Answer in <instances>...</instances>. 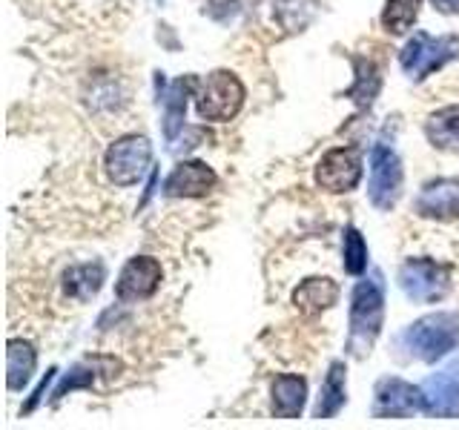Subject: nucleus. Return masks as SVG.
<instances>
[{"label":"nucleus","mask_w":459,"mask_h":430,"mask_svg":"<svg viewBox=\"0 0 459 430\" xmlns=\"http://www.w3.org/2000/svg\"><path fill=\"white\" fill-rule=\"evenodd\" d=\"M425 135L430 147L442 152H459V104L437 109L425 121Z\"/></svg>","instance_id":"20"},{"label":"nucleus","mask_w":459,"mask_h":430,"mask_svg":"<svg viewBox=\"0 0 459 430\" xmlns=\"http://www.w3.org/2000/svg\"><path fill=\"white\" fill-rule=\"evenodd\" d=\"M422 413L459 416V362L428 376L422 384Z\"/></svg>","instance_id":"11"},{"label":"nucleus","mask_w":459,"mask_h":430,"mask_svg":"<svg viewBox=\"0 0 459 430\" xmlns=\"http://www.w3.org/2000/svg\"><path fill=\"white\" fill-rule=\"evenodd\" d=\"M35 348L23 339H12L6 344V387L9 391H23V387L32 382L35 373Z\"/></svg>","instance_id":"21"},{"label":"nucleus","mask_w":459,"mask_h":430,"mask_svg":"<svg viewBox=\"0 0 459 430\" xmlns=\"http://www.w3.org/2000/svg\"><path fill=\"white\" fill-rule=\"evenodd\" d=\"M342 264H344V272H351V276H362V272L368 270V244H365L362 233H359L356 227L344 229Z\"/></svg>","instance_id":"23"},{"label":"nucleus","mask_w":459,"mask_h":430,"mask_svg":"<svg viewBox=\"0 0 459 430\" xmlns=\"http://www.w3.org/2000/svg\"><path fill=\"white\" fill-rule=\"evenodd\" d=\"M416 212L422 219L454 221L459 219V178H437L425 184L413 201Z\"/></svg>","instance_id":"12"},{"label":"nucleus","mask_w":459,"mask_h":430,"mask_svg":"<svg viewBox=\"0 0 459 430\" xmlns=\"http://www.w3.org/2000/svg\"><path fill=\"white\" fill-rule=\"evenodd\" d=\"M434 6L442 14H459V0H434Z\"/></svg>","instance_id":"26"},{"label":"nucleus","mask_w":459,"mask_h":430,"mask_svg":"<svg viewBox=\"0 0 459 430\" xmlns=\"http://www.w3.org/2000/svg\"><path fill=\"white\" fill-rule=\"evenodd\" d=\"M422 0H385L382 9V26L391 35H405L408 29L420 18Z\"/></svg>","instance_id":"22"},{"label":"nucleus","mask_w":459,"mask_h":430,"mask_svg":"<svg viewBox=\"0 0 459 430\" xmlns=\"http://www.w3.org/2000/svg\"><path fill=\"white\" fill-rule=\"evenodd\" d=\"M339 298V287L336 281H330L325 276H313L307 281H301L293 293V305L305 313V315H316L327 307H333Z\"/></svg>","instance_id":"18"},{"label":"nucleus","mask_w":459,"mask_h":430,"mask_svg":"<svg viewBox=\"0 0 459 430\" xmlns=\"http://www.w3.org/2000/svg\"><path fill=\"white\" fill-rule=\"evenodd\" d=\"M107 281V267L100 262L75 264L64 272V293L75 301H90Z\"/></svg>","instance_id":"17"},{"label":"nucleus","mask_w":459,"mask_h":430,"mask_svg":"<svg viewBox=\"0 0 459 430\" xmlns=\"http://www.w3.org/2000/svg\"><path fill=\"white\" fill-rule=\"evenodd\" d=\"M362 181V150L336 147L316 164V184L327 193H351Z\"/></svg>","instance_id":"8"},{"label":"nucleus","mask_w":459,"mask_h":430,"mask_svg":"<svg viewBox=\"0 0 459 430\" xmlns=\"http://www.w3.org/2000/svg\"><path fill=\"white\" fill-rule=\"evenodd\" d=\"M215 172L204 161H181L164 181L167 198H204L215 186Z\"/></svg>","instance_id":"13"},{"label":"nucleus","mask_w":459,"mask_h":430,"mask_svg":"<svg viewBox=\"0 0 459 430\" xmlns=\"http://www.w3.org/2000/svg\"><path fill=\"white\" fill-rule=\"evenodd\" d=\"M456 55H459V38L454 35L434 38L428 32H416L405 43V49L399 52V66L413 83H420L428 75H434L437 69H442L448 61H454Z\"/></svg>","instance_id":"3"},{"label":"nucleus","mask_w":459,"mask_h":430,"mask_svg":"<svg viewBox=\"0 0 459 430\" xmlns=\"http://www.w3.org/2000/svg\"><path fill=\"white\" fill-rule=\"evenodd\" d=\"M244 107V83L227 69H215L195 95V112L204 121H230Z\"/></svg>","instance_id":"5"},{"label":"nucleus","mask_w":459,"mask_h":430,"mask_svg":"<svg viewBox=\"0 0 459 430\" xmlns=\"http://www.w3.org/2000/svg\"><path fill=\"white\" fill-rule=\"evenodd\" d=\"M152 164V143L143 135H124L104 155L107 176L115 186H135Z\"/></svg>","instance_id":"6"},{"label":"nucleus","mask_w":459,"mask_h":430,"mask_svg":"<svg viewBox=\"0 0 459 430\" xmlns=\"http://www.w3.org/2000/svg\"><path fill=\"white\" fill-rule=\"evenodd\" d=\"M121 365L115 362V358H104V356H95V358H86V362H81V365H75L72 367L66 376L61 379V384H57V391H55V401H61L64 396H69V393H75V391H81V387H92L95 382H98V376L100 373H112L118 370Z\"/></svg>","instance_id":"19"},{"label":"nucleus","mask_w":459,"mask_h":430,"mask_svg":"<svg viewBox=\"0 0 459 430\" xmlns=\"http://www.w3.org/2000/svg\"><path fill=\"white\" fill-rule=\"evenodd\" d=\"M55 373H57V370H49V373H47V379H43V382L38 384V391H35V396H32V401H29V405L23 408L26 413H29V410H35V405H38V401L43 399V393H47V384L52 382V376H55Z\"/></svg>","instance_id":"25"},{"label":"nucleus","mask_w":459,"mask_h":430,"mask_svg":"<svg viewBox=\"0 0 459 430\" xmlns=\"http://www.w3.org/2000/svg\"><path fill=\"white\" fill-rule=\"evenodd\" d=\"M164 270L161 264L150 255H135L124 264L118 281H115V298L124 301V305H133V301H143L155 296V290L161 287Z\"/></svg>","instance_id":"9"},{"label":"nucleus","mask_w":459,"mask_h":430,"mask_svg":"<svg viewBox=\"0 0 459 430\" xmlns=\"http://www.w3.org/2000/svg\"><path fill=\"white\" fill-rule=\"evenodd\" d=\"M402 161L394 147L387 143H373L370 150V181L368 195L377 210H394L402 195Z\"/></svg>","instance_id":"7"},{"label":"nucleus","mask_w":459,"mask_h":430,"mask_svg":"<svg viewBox=\"0 0 459 430\" xmlns=\"http://www.w3.org/2000/svg\"><path fill=\"white\" fill-rule=\"evenodd\" d=\"M399 290L411 301L434 305L451 293V267L439 264L434 258H408L396 272Z\"/></svg>","instance_id":"4"},{"label":"nucleus","mask_w":459,"mask_h":430,"mask_svg":"<svg viewBox=\"0 0 459 430\" xmlns=\"http://www.w3.org/2000/svg\"><path fill=\"white\" fill-rule=\"evenodd\" d=\"M344 401H348V367H344V362H333L327 367L319 399H316L313 419H333L344 408Z\"/></svg>","instance_id":"15"},{"label":"nucleus","mask_w":459,"mask_h":430,"mask_svg":"<svg viewBox=\"0 0 459 430\" xmlns=\"http://www.w3.org/2000/svg\"><path fill=\"white\" fill-rule=\"evenodd\" d=\"M356 86L351 90V95L359 100L362 107H370V100L377 98L379 92V75H377V66H373L370 61H356Z\"/></svg>","instance_id":"24"},{"label":"nucleus","mask_w":459,"mask_h":430,"mask_svg":"<svg viewBox=\"0 0 459 430\" xmlns=\"http://www.w3.org/2000/svg\"><path fill=\"white\" fill-rule=\"evenodd\" d=\"M459 344V313H430L408 324L396 336V350L405 362L434 365L456 350Z\"/></svg>","instance_id":"1"},{"label":"nucleus","mask_w":459,"mask_h":430,"mask_svg":"<svg viewBox=\"0 0 459 430\" xmlns=\"http://www.w3.org/2000/svg\"><path fill=\"white\" fill-rule=\"evenodd\" d=\"M270 401L276 419H299L307 401V382L301 376H279L270 387Z\"/></svg>","instance_id":"16"},{"label":"nucleus","mask_w":459,"mask_h":430,"mask_svg":"<svg viewBox=\"0 0 459 430\" xmlns=\"http://www.w3.org/2000/svg\"><path fill=\"white\" fill-rule=\"evenodd\" d=\"M385 322V281L382 272L373 270L368 279L353 287L351 296V333H348V353L362 358L373 350Z\"/></svg>","instance_id":"2"},{"label":"nucleus","mask_w":459,"mask_h":430,"mask_svg":"<svg viewBox=\"0 0 459 430\" xmlns=\"http://www.w3.org/2000/svg\"><path fill=\"white\" fill-rule=\"evenodd\" d=\"M195 78H181L167 83L158 72V104L164 109V138L172 143L184 129V112H186V98H190Z\"/></svg>","instance_id":"14"},{"label":"nucleus","mask_w":459,"mask_h":430,"mask_svg":"<svg viewBox=\"0 0 459 430\" xmlns=\"http://www.w3.org/2000/svg\"><path fill=\"white\" fill-rule=\"evenodd\" d=\"M373 396H377L373 401L377 419H405V416L422 413V387H413L405 379L385 376Z\"/></svg>","instance_id":"10"}]
</instances>
